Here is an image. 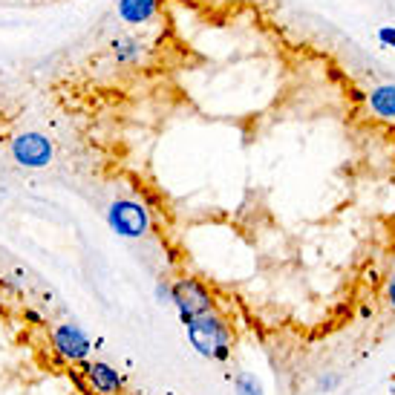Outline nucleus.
Wrapping results in <instances>:
<instances>
[{"label":"nucleus","instance_id":"obj_1","mask_svg":"<svg viewBox=\"0 0 395 395\" xmlns=\"http://www.w3.org/2000/svg\"><path fill=\"white\" fill-rule=\"evenodd\" d=\"M185 323H188L191 344L196 347L199 355L219 358V361L228 358V329H225V323L216 315L202 312L196 317H188Z\"/></svg>","mask_w":395,"mask_h":395},{"label":"nucleus","instance_id":"obj_2","mask_svg":"<svg viewBox=\"0 0 395 395\" xmlns=\"http://www.w3.org/2000/svg\"><path fill=\"white\" fill-rule=\"evenodd\" d=\"M107 219L112 225V231H119L122 237H142L147 231V211L139 202H112L107 211Z\"/></svg>","mask_w":395,"mask_h":395},{"label":"nucleus","instance_id":"obj_3","mask_svg":"<svg viewBox=\"0 0 395 395\" xmlns=\"http://www.w3.org/2000/svg\"><path fill=\"white\" fill-rule=\"evenodd\" d=\"M171 300L177 303V309L182 312V317H196L202 312H211V295L202 289V283L196 280H179L171 286Z\"/></svg>","mask_w":395,"mask_h":395},{"label":"nucleus","instance_id":"obj_4","mask_svg":"<svg viewBox=\"0 0 395 395\" xmlns=\"http://www.w3.org/2000/svg\"><path fill=\"white\" fill-rule=\"evenodd\" d=\"M12 156L26 167H43L52 162V142L41 133H23L12 142Z\"/></svg>","mask_w":395,"mask_h":395},{"label":"nucleus","instance_id":"obj_5","mask_svg":"<svg viewBox=\"0 0 395 395\" xmlns=\"http://www.w3.org/2000/svg\"><path fill=\"white\" fill-rule=\"evenodd\" d=\"M52 344H55V349H58L67 361H81L90 352V341L84 337V332L78 326H70V323H64V326L55 329Z\"/></svg>","mask_w":395,"mask_h":395},{"label":"nucleus","instance_id":"obj_6","mask_svg":"<svg viewBox=\"0 0 395 395\" xmlns=\"http://www.w3.org/2000/svg\"><path fill=\"white\" fill-rule=\"evenodd\" d=\"M119 15L127 23H147L156 15V0H119Z\"/></svg>","mask_w":395,"mask_h":395},{"label":"nucleus","instance_id":"obj_7","mask_svg":"<svg viewBox=\"0 0 395 395\" xmlns=\"http://www.w3.org/2000/svg\"><path fill=\"white\" fill-rule=\"evenodd\" d=\"M87 375H90L93 386H95L98 392H104V395L119 392V386H122V381H119L116 369L107 367V364H90V367H87Z\"/></svg>","mask_w":395,"mask_h":395},{"label":"nucleus","instance_id":"obj_8","mask_svg":"<svg viewBox=\"0 0 395 395\" xmlns=\"http://www.w3.org/2000/svg\"><path fill=\"white\" fill-rule=\"evenodd\" d=\"M369 107L381 119H395V84H381L369 95Z\"/></svg>","mask_w":395,"mask_h":395},{"label":"nucleus","instance_id":"obj_9","mask_svg":"<svg viewBox=\"0 0 395 395\" xmlns=\"http://www.w3.org/2000/svg\"><path fill=\"white\" fill-rule=\"evenodd\" d=\"M112 52H116L119 61H136L139 58V43L130 38H116L112 41Z\"/></svg>","mask_w":395,"mask_h":395},{"label":"nucleus","instance_id":"obj_10","mask_svg":"<svg viewBox=\"0 0 395 395\" xmlns=\"http://www.w3.org/2000/svg\"><path fill=\"white\" fill-rule=\"evenodd\" d=\"M237 389H240V395H260V384L246 372L237 378Z\"/></svg>","mask_w":395,"mask_h":395},{"label":"nucleus","instance_id":"obj_11","mask_svg":"<svg viewBox=\"0 0 395 395\" xmlns=\"http://www.w3.org/2000/svg\"><path fill=\"white\" fill-rule=\"evenodd\" d=\"M378 41L384 46H395V26H381L378 29Z\"/></svg>","mask_w":395,"mask_h":395},{"label":"nucleus","instance_id":"obj_12","mask_svg":"<svg viewBox=\"0 0 395 395\" xmlns=\"http://www.w3.org/2000/svg\"><path fill=\"white\" fill-rule=\"evenodd\" d=\"M156 295H159L162 300H171V286H167V283H159V286H156Z\"/></svg>","mask_w":395,"mask_h":395},{"label":"nucleus","instance_id":"obj_13","mask_svg":"<svg viewBox=\"0 0 395 395\" xmlns=\"http://www.w3.org/2000/svg\"><path fill=\"white\" fill-rule=\"evenodd\" d=\"M389 300H392V306H395V274H392V280H389Z\"/></svg>","mask_w":395,"mask_h":395}]
</instances>
